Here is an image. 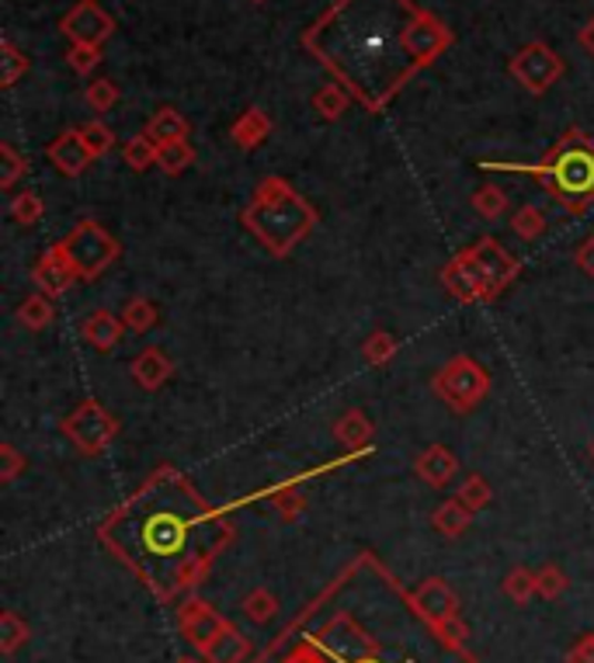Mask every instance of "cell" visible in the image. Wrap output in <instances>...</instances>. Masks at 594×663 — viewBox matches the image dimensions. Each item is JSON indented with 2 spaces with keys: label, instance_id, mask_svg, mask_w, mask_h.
Returning a JSON list of instances; mask_svg holds the SVG:
<instances>
[{
  "label": "cell",
  "instance_id": "cell-10",
  "mask_svg": "<svg viewBox=\"0 0 594 663\" xmlns=\"http://www.w3.org/2000/svg\"><path fill=\"white\" fill-rule=\"evenodd\" d=\"M94 63H98L94 45H76V49H73V67H76V70H91Z\"/></svg>",
  "mask_w": 594,
  "mask_h": 663
},
{
  "label": "cell",
  "instance_id": "cell-18",
  "mask_svg": "<svg viewBox=\"0 0 594 663\" xmlns=\"http://www.w3.org/2000/svg\"><path fill=\"white\" fill-rule=\"evenodd\" d=\"M358 663H376V660H358Z\"/></svg>",
  "mask_w": 594,
  "mask_h": 663
},
{
  "label": "cell",
  "instance_id": "cell-11",
  "mask_svg": "<svg viewBox=\"0 0 594 663\" xmlns=\"http://www.w3.org/2000/svg\"><path fill=\"white\" fill-rule=\"evenodd\" d=\"M21 635H24V629L18 625L14 615H8V619H4V650H8V653L21 643Z\"/></svg>",
  "mask_w": 594,
  "mask_h": 663
},
{
  "label": "cell",
  "instance_id": "cell-16",
  "mask_svg": "<svg viewBox=\"0 0 594 663\" xmlns=\"http://www.w3.org/2000/svg\"><path fill=\"white\" fill-rule=\"evenodd\" d=\"M286 663H320V660H317L314 653H309V650H296Z\"/></svg>",
  "mask_w": 594,
  "mask_h": 663
},
{
  "label": "cell",
  "instance_id": "cell-7",
  "mask_svg": "<svg viewBox=\"0 0 594 663\" xmlns=\"http://www.w3.org/2000/svg\"><path fill=\"white\" fill-rule=\"evenodd\" d=\"M244 608H247V615H250L254 622H268L272 612H275V601H272V594L257 591V594H250V598L244 601Z\"/></svg>",
  "mask_w": 594,
  "mask_h": 663
},
{
  "label": "cell",
  "instance_id": "cell-9",
  "mask_svg": "<svg viewBox=\"0 0 594 663\" xmlns=\"http://www.w3.org/2000/svg\"><path fill=\"white\" fill-rule=\"evenodd\" d=\"M317 104L324 109V115H338V112L345 109V94H341V91H334V88H327V91L317 98Z\"/></svg>",
  "mask_w": 594,
  "mask_h": 663
},
{
  "label": "cell",
  "instance_id": "cell-12",
  "mask_svg": "<svg viewBox=\"0 0 594 663\" xmlns=\"http://www.w3.org/2000/svg\"><path fill=\"white\" fill-rule=\"evenodd\" d=\"M535 583H539V591H542V594H560V591H563V577L553 573V570H546V573H542Z\"/></svg>",
  "mask_w": 594,
  "mask_h": 663
},
{
  "label": "cell",
  "instance_id": "cell-1",
  "mask_svg": "<svg viewBox=\"0 0 594 663\" xmlns=\"http://www.w3.org/2000/svg\"><path fill=\"white\" fill-rule=\"evenodd\" d=\"M140 528V542L146 560H174L177 573L192 567L188 542H192V528H198V500L188 511H181L174 500H167V508H153L136 521Z\"/></svg>",
  "mask_w": 594,
  "mask_h": 663
},
{
  "label": "cell",
  "instance_id": "cell-3",
  "mask_svg": "<svg viewBox=\"0 0 594 663\" xmlns=\"http://www.w3.org/2000/svg\"><path fill=\"white\" fill-rule=\"evenodd\" d=\"M63 32L70 35V39H76V45H94V42H101L109 32H112V21L101 14V8L98 4H81V8H73L66 18H63Z\"/></svg>",
  "mask_w": 594,
  "mask_h": 663
},
{
  "label": "cell",
  "instance_id": "cell-13",
  "mask_svg": "<svg viewBox=\"0 0 594 663\" xmlns=\"http://www.w3.org/2000/svg\"><path fill=\"white\" fill-rule=\"evenodd\" d=\"M571 663H594V635H587L584 643L571 650Z\"/></svg>",
  "mask_w": 594,
  "mask_h": 663
},
{
  "label": "cell",
  "instance_id": "cell-17",
  "mask_svg": "<svg viewBox=\"0 0 594 663\" xmlns=\"http://www.w3.org/2000/svg\"><path fill=\"white\" fill-rule=\"evenodd\" d=\"M581 42H584V45H587V49L594 52V21H591V24H587V29L581 32Z\"/></svg>",
  "mask_w": 594,
  "mask_h": 663
},
{
  "label": "cell",
  "instance_id": "cell-15",
  "mask_svg": "<svg viewBox=\"0 0 594 663\" xmlns=\"http://www.w3.org/2000/svg\"><path fill=\"white\" fill-rule=\"evenodd\" d=\"M4 52H8V57H11V67H8V84H11L14 76H18V70H21V60H18V52H14L11 45H4Z\"/></svg>",
  "mask_w": 594,
  "mask_h": 663
},
{
  "label": "cell",
  "instance_id": "cell-8",
  "mask_svg": "<svg viewBox=\"0 0 594 663\" xmlns=\"http://www.w3.org/2000/svg\"><path fill=\"white\" fill-rule=\"evenodd\" d=\"M532 583H535V580L525 577V573H511V577H508V594L519 598V601H525V598L532 594Z\"/></svg>",
  "mask_w": 594,
  "mask_h": 663
},
{
  "label": "cell",
  "instance_id": "cell-2",
  "mask_svg": "<svg viewBox=\"0 0 594 663\" xmlns=\"http://www.w3.org/2000/svg\"><path fill=\"white\" fill-rule=\"evenodd\" d=\"M511 70H514V76H519L525 88L546 91L556 81V76H560L563 63L553 57L546 45H529L525 52H519V60L511 63Z\"/></svg>",
  "mask_w": 594,
  "mask_h": 663
},
{
  "label": "cell",
  "instance_id": "cell-14",
  "mask_svg": "<svg viewBox=\"0 0 594 663\" xmlns=\"http://www.w3.org/2000/svg\"><path fill=\"white\" fill-rule=\"evenodd\" d=\"M91 101H94V104H109V101H115V91H112V84L101 81V84L91 91Z\"/></svg>",
  "mask_w": 594,
  "mask_h": 663
},
{
  "label": "cell",
  "instance_id": "cell-19",
  "mask_svg": "<svg viewBox=\"0 0 594 663\" xmlns=\"http://www.w3.org/2000/svg\"><path fill=\"white\" fill-rule=\"evenodd\" d=\"M185 663H188V660H185Z\"/></svg>",
  "mask_w": 594,
  "mask_h": 663
},
{
  "label": "cell",
  "instance_id": "cell-4",
  "mask_svg": "<svg viewBox=\"0 0 594 663\" xmlns=\"http://www.w3.org/2000/svg\"><path fill=\"white\" fill-rule=\"evenodd\" d=\"M418 608H421V615H424L428 622L442 625V622H449L452 612H455V598H452L438 580H431L428 588L418 594Z\"/></svg>",
  "mask_w": 594,
  "mask_h": 663
},
{
  "label": "cell",
  "instance_id": "cell-5",
  "mask_svg": "<svg viewBox=\"0 0 594 663\" xmlns=\"http://www.w3.org/2000/svg\"><path fill=\"white\" fill-rule=\"evenodd\" d=\"M223 629H226V625H223V622H219L205 604L188 608V615H185V632H188V640H192V643L209 646Z\"/></svg>",
  "mask_w": 594,
  "mask_h": 663
},
{
  "label": "cell",
  "instance_id": "cell-6",
  "mask_svg": "<svg viewBox=\"0 0 594 663\" xmlns=\"http://www.w3.org/2000/svg\"><path fill=\"white\" fill-rule=\"evenodd\" d=\"M244 640H240V635L237 632H229V629H223L219 635H216V640L209 643V646H205V653H209V660L213 663H237L240 656H244Z\"/></svg>",
  "mask_w": 594,
  "mask_h": 663
}]
</instances>
